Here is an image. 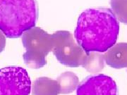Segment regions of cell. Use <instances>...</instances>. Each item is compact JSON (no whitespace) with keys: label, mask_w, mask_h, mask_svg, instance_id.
Here are the masks:
<instances>
[{"label":"cell","mask_w":127,"mask_h":95,"mask_svg":"<svg viewBox=\"0 0 127 95\" xmlns=\"http://www.w3.org/2000/svg\"><path fill=\"white\" fill-rule=\"evenodd\" d=\"M52 37V51L60 63L68 67L83 66L88 54L78 45L70 32L59 30Z\"/></svg>","instance_id":"4"},{"label":"cell","mask_w":127,"mask_h":95,"mask_svg":"<svg viewBox=\"0 0 127 95\" xmlns=\"http://www.w3.org/2000/svg\"><path fill=\"white\" fill-rule=\"evenodd\" d=\"M119 32V21L111 9L91 8L79 16L74 37L87 54L102 53L116 44Z\"/></svg>","instance_id":"1"},{"label":"cell","mask_w":127,"mask_h":95,"mask_svg":"<svg viewBox=\"0 0 127 95\" xmlns=\"http://www.w3.org/2000/svg\"><path fill=\"white\" fill-rule=\"evenodd\" d=\"M104 61L113 68H127V43L115 44L103 55Z\"/></svg>","instance_id":"7"},{"label":"cell","mask_w":127,"mask_h":95,"mask_svg":"<svg viewBox=\"0 0 127 95\" xmlns=\"http://www.w3.org/2000/svg\"><path fill=\"white\" fill-rule=\"evenodd\" d=\"M31 81L26 69L9 66L0 69V95H29Z\"/></svg>","instance_id":"5"},{"label":"cell","mask_w":127,"mask_h":95,"mask_svg":"<svg viewBox=\"0 0 127 95\" xmlns=\"http://www.w3.org/2000/svg\"><path fill=\"white\" fill-rule=\"evenodd\" d=\"M115 81L108 75L100 74L87 77L77 87L76 95H117Z\"/></svg>","instance_id":"6"},{"label":"cell","mask_w":127,"mask_h":95,"mask_svg":"<svg viewBox=\"0 0 127 95\" xmlns=\"http://www.w3.org/2000/svg\"><path fill=\"white\" fill-rule=\"evenodd\" d=\"M57 81L60 87V94H69L76 90L79 80L73 72H65L59 76Z\"/></svg>","instance_id":"9"},{"label":"cell","mask_w":127,"mask_h":95,"mask_svg":"<svg viewBox=\"0 0 127 95\" xmlns=\"http://www.w3.org/2000/svg\"><path fill=\"white\" fill-rule=\"evenodd\" d=\"M110 5L119 21L127 25V0H110Z\"/></svg>","instance_id":"11"},{"label":"cell","mask_w":127,"mask_h":95,"mask_svg":"<svg viewBox=\"0 0 127 95\" xmlns=\"http://www.w3.org/2000/svg\"><path fill=\"white\" fill-rule=\"evenodd\" d=\"M37 19V0H0V30L6 37L22 36Z\"/></svg>","instance_id":"2"},{"label":"cell","mask_w":127,"mask_h":95,"mask_svg":"<svg viewBox=\"0 0 127 95\" xmlns=\"http://www.w3.org/2000/svg\"><path fill=\"white\" fill-rule=\"evenodd\" d=\"M104 60L103 55L97 54L96 52H91L87 56L86 61L83 67L88 72H97L103 69Z\"/></svg>","instance_id":"10"},{"label":"cell","mask_w":127,"mask_h":95,"mask_svg":"<svg viewBox=\"0 0 127 95\" xmlns=\"http://www.w3.org/2000/svg\"><path fill=\"white\" fill-rule=\"evenodd\" d=\"M6 46V37L5 35L0 30V53L4 49Z\"/></svg>","instance_id":"12"},{"label":"cell","mask_w":127,"mask_h":95,"mask_svg":"<svg viewBox=\"0 0 127 95\" xmlns=\"http://www.w3.org/2000/svg\"><path fill=\"white\" fill-rule=\"evenodd\" d=\"M22 42L26 49L23 57L28 67L42 68L47 64L46 57L53 48V37L44 30L34 27L22 35Z\"/></svg>","instance_id":"3"},{"label":"cell","mask_w":127,"mask_h":95,"mask_svg":"<svg viewBox=\"0 0 127 95\" xmlns=\"http://www.w3.org/2000/svg\"><path fill=\"white\" fill-rule=\"evenodd\" d=\"M60 94V87L57 80L46 77L37 78L33 83V95H58Z\"/></svg>","instance_id":"8"}]
</instances>
